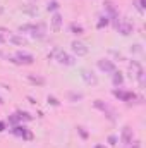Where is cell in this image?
Wrapping results in <instances>:
<instances>
[{
	"mask_svg": "<svg viewBox=\"0 0 146 148\" xmlns=\"http://www.w3.org/2000/svg\"><path fill=\"white\" fill-rule=\"evenodd\" d=\"M50 57H55L57 62H59V64H64V66H72L74 64L72 55H69L67 52H64V50H60V48H53V52L48 53V59H50Z\"/></svg>",
	"mask_w": 146,
	"mask_h": 148,
	"instance_id": "1",
	"label": "cell"
},
{
	"mask_svg": "<svg viewBox=\"0 0 146 148\" xmlns=\"http://www.w3.org/2000/svg\"><path fill=\"white\" fill-rule=\"evenodd\" d=\"M9 60L12 64H17V66H31L35 62V57L31 53H26V52H17L14 57H9Z\"/></svg>",
	"mask_w": 146,
	"mask_h": 148,
	"instance_id": "2",
	"label": "cell"
},
{
	"mask_svg": "<svg viewBox=\"0 0 146 148\" xmlns=\"http://www.w3.org/2000/svg\"><path fill=\"white\" fill-rule=\"evenodd\" d=\"M93 105H95V109H98V110L103 112V114H105V115L108 117L110 121H115V117H113V115H115V112L112 110L108 105H107V103L103 102V100H95V102H93Z\"/></svg>",
	"mask_w": 146,
	"mask_h": 148,
	"instance_id": "3",
	"label": "cell"
},
{
	"mask_svg": "<svg viewBox=\"0 0 146 148\" xmlns=\"http://www.w3.org/2000/svg\"><path fill=\"white\" fill-rule=\"evenodd\" d=\"M113 97L119 98L120 102H131V100H136V95L132 91H126V90H113Z\"/></svg>",
	"mask_w": 146,
	"mask_h": 148,
	"instance_id": "4",
	"label": "cell"
},
{
	"mask_svg": "<svg viewBox=\"0 0 146 148\" xmlns=\"http://www.w3.org/2000/svg\"><path fill=\"white\" fill-rule=\"evenodd\" d=\"M81 76H83V79H84L86 84H91V86H96V84H98V77L95 76L93 71H89V69H83V71H81Z\"/></svg>",
	"mask_w": 146,
	"mask_h": 148,
	"instance_id": "5",
	"label": "cell"
},
{
	"mask_svg": "<svg viewBox=\"0 0 146 148\" xmlns=\"http://www.w3.org/2000/svg\"><path fill=\"white\" fill-rule=\"evenodd\" d=\"M98 67H100V71H103V73H107V74L115 71V64L112 60H108V59H100L98 60Z\"/></svg>",
	"mask_w": 146,
	"mask_h": 148,
	"instance_id": "6",
	"label": "cell"
},
{
	"mask_svg": "<svg viewBox=\"0 0 146 148\" xmlns=\"http://www.w3.org/2000/svg\"><path fill=\"white\" fill-rule=\"evenodd\" d=\"M72 52L77 55V57H84L86 53H88V47L84 45V43H81V41H72Z\"/></svg>",
	"mask_w": 146,
	"mask_h": 148,
	"instance_id": "7",
	"label": "cell"
},
{
	"mask_svg": "<svg viewBox=\"0 0 146 148\" xmlns=\"http://www.w3.org/2000/svg\"><path fill=\"white\" fill-rule=\"evenodd\" d=\"M115 28H117V31H119L120 35H124V36H127V35L132 33V24H129V23H126V21H119V24H117Z\"/></svg>",
	"mask_w": 146,
	"mask_h": 148,
	"instance_id": "8",
	"label": "cell"
},
{
	"mask_svg": "<svg viewBox=\"0 0 146 148\" xmlns=\"http://www.w3.org/2000/svg\"><path fill=\"white\" fill-rule=\"evenodd\" d=\"M120 141H122L124 145H131V143H132V129H131V127H124V129H122Z\"/></svg>",
	"mask_w": 146,
	"mask_h": 148,
	"instance_id": "9",
	"label": "cell"
},
{
	"mask_svg": "<svg viewBox=\"0 0 146 148\" xmlns=\"http://www.w3.org/2000/svg\"><path fill=\"white\" fill-rule=\"evenodd\" d=\"M9 41L14 43V45H19V47H26L28 45V40L24 36H21V35H12V36L9 38Z\"/></svg>",
	"mask_w": 146,
	"mask_h": 148,
	"instance_id": "10",
	"label": "cell"
},
{
	"mask_svg": "<svg viewBox=\"0 0 146 148\" xmlns=\"http://www.w3.org/2000/svg\"><path fill=\"white\" fill-rule=\"evenodd\" d=\"M60 26H62V16L59 12H55L53 17H52V28H53V31H59Z\"/></svg>",
	"mask_w": 146,
	"mask_h": 148,
	"instance_id": "11",
	"label": "cell"
},
{
	"mask_svg": "<svg viewBox=\"0 0 146 148\" xmlns=\"http://www.w3.org/2000/svg\"><path fill=\"white\" fill-rule=\"evenodd\" d=\"M69 29H71V33H72V35H76V36H81V35L84 33V28H83L81 24H77V23H71Z\"/></svg>",
	"mask_w": 146,
	"mask_h": 148,
	"instance_id": "12",
	"label": "cell"
},
{
	"mask_svg": "<svg viewBox=\"0 0 146 148\" xmlns=\"http://www.w3.org/2000/svg\"><path fill=\"white\" fill-rule=\"evenodd\" d=\"M28 79H29V83L38 84V86H43V84L46 83L45 77H41V76H35V74H28Z\"/></svg>",
	"mask_w": 146,
	"mask_h": 148,
	"instance_id": "13",
	"label": "cell"
},
{
	"mask_svg": "<svg viewBox=\"0 0 146 148\" xmlns=\"http://www.w3.org/2000/svg\"><path fill=\"white\" fill-rule=\"evenodd\" d=\"M112 81H113V84H115V86H120V84L124 83V76H122V73L113 71V73H112Z\"/></svg>",
	"mask_w": 146,
	"mask_h": 148,
	"instance_id": "14",
	"label": "cell"
},
{
	"mask_svg": "<svg viewBox=\"0 0 146 148\" xmlns=\"http://www.w3.org/2000/svg\"><path fill=\"white\" fill-rule=\"evenodd\" d=\"M67 98H69V102H79V100H83L84 97H83V93H76V91H69V93H67Z\"/></svg>",
	"mask_w": 146,
	"mask_h": 148,
	"instance_id": "15",
	"label": "cell"
},
{
	"mask_svg": "<svg viewBox=\"0 0 146 148\" xmlns=\"http://www.w3.org/2000/svg\"><path fill=\"white\" fill-rule=\"evenodd\" d=\"M110 24V17L108 16H102V17H100V21H98V24H96V26H98V28H100V29H102V28H103V26H108Z\"/></svg>",
	"mask_w": 146,
	"mask_h": 148,
	"instance_id": "16",
	"label": "cell"
},
{
	"mask_svg": "<svg viewBox=\"0 0 146 148\" xmlns=\"http://www.w3.org/2000/svg\"><path fill=\"white\" fill-rule=\"evenodd\" d=\"M33 29H35V24H23V26H19L21 33H33Z\"/></svg>",
	"mask_w": 146,
	"mask_h": 148,
	"instance_id": "17",
	"label": "cell"
},
{
	"mask_svg": "<svg viewBox=\"0 0 146 148\" xmlns=\"http://www.w3.org/2000/svg\"><path fill=\"white\" fill-rule=\"evenodd\" d=\"M17 117H19V121H31V119H33V117H31V114H28V112H23V110L17 112Z\"/></svg>",
	"mask_w": 146,
	"mask_h": 148,
	"instance_id": "18",
	"label": "cell"
},
{
	"mask_svg": "<svg viewBox=\"0 0 146 148\" xmlns=\"http://www.w3.org/2000/svg\"><path fill=\"white\" fill-rule=\"evenodd\" d=\"M59 7H60V5H59V2H55V0H52V2L48 3V7H46V10H48V12H53V10H59Z\"/></svg>",
	"mask_w": 146,
	"mask_h": 148,
	"instance_id": "19",
	"label": "cell"
},
{
	"mask_svg": "<svg viewBox=\"0 0 146 148\" xmlns=\"http://www.w3.org/2000/svg\"><path fill=\"white\" fill-rule=\"evenodd\" d=\"M46 100H48V103H50V105H53V107H59V105H60V102H59L55 97H48Z\"/></svg>",
	"mask_w": 146,
	"mask_h": 148,
	"instance_id": "20",
	"label": "cell"
},
{
	"mask_svg": "<svg viewBox=\"0 0 146 148\" xmlns=\"http://www.w3.org/2000/svg\"><path fill=\"white\" fill-rule=\"evenodd\" d=\"M9 122H10L12 126H17V122H19V117H17V114L10 115V117H9Z\"/></svg>",
	"mask_w": 146,
	"mask_h": 148,
	"instance_id": "21",
	"label": "cell"
},
{
	"mask_svg": "<svg viewBox=\"0 0 146 148\" xmlns=\"http://www.w3.org/2000/svg\"><path fill=\"white\" fill-rule=\"evenodd\" d=\"M117 141H119V138H117V136H113V134L108 136V145H110V147H115V145H117Z\"/></svg>",
	"mask_w": 146,
	"mask_h": 148,
	"instance_id": "22",
	"label": "cell"
},
{
	"mask_svg": "<svg viewBox=\"0 0 146 148\" xmlns=\"http://www.w3.org/2000/svg\"><path fill=\"white\" fill-rule=\"evenodd\" d=\"M77 133L81 134V138H83V140H88V133L84 131V127H81V126H79V127H77Z\"/></svg>",
	"mask_w": 146,
	"mask_h": 148,
	"instance_id": "23",
	"label": "cell"
},
{
	"mask_svg": "<svg viewBox=\"0 0 146 148\" xmlns=\"http://www.w3.org/2000/svg\"><path fill=\"white\" fill-rule=\"evenodd\" d=\"M3 129H5V122H2V121H0V133H2Z\"/></svg>",
	"mask_w": 146,
	"mask_h": 148,
	"instance_id": "24",
	"label": "cell"
},
{
	"mask_svg": "<svg viewBox=\"0 0 146 148\" xmlns=\"http://www.w3.org/2000/svg\"><path fill=\"white\" fill-rule=\"evenodd\" d=\"M5 41H7V40H5V36H2V35H0V45H2V43H5Z\"/></svg>",
	"mask_w": 146,
	"mask_h": 148,
	"instance_id": "25",
	"label": "cell"
},
{
	"mask_svg": "<svg viewBox=\"0 0 146 148\" xmlns=\"http://www.w3.org/2000/svg\"><path fill=\"white\" fill-rule=\"evenodd\" d=\"M95 148H107V147H103V145H95Z\"/></svg>",
	"mask_w": 146,
	"mask_h": 148,
	"instance_id": "26",
	"label": "cell"
},
{
	"mask_svg": "<svg viewBox=\"0 0 146 148\" xmlns=\"http://www.w3.org/2000/svg\"><path fill=\"white\" fill-rule=\"evenodd\" d=\"M0 14H3V7H0Z\"/></svg>",
	"mask_w": 146,
	"mask_h": 148,
	"instance_id": "27",
	"label": "cell"
},
{
	"mask_svg": "<svg viewBox=\"0 0 146 148\" xmlns=\"http://www.w3.org/2000/svg\"><path fill=\"white\" fill-rule=\"evenodd\" d=\"M0 103H3V98H2V97H0Z\"/></svg>",
	"mask_w": 146,
	"mask_h": 148,
	"instance_id": "28",
	"label": "cell"
},
{
	"mask_svg": "<svg viewBox=\"0 0 146 148\" xmlns=\"http://www.w3.org/2000/svg\"><path fill=\"white\" fill-rule=\"evenodd\" d=\"M0 57H3V53H2V50H0Z\"/></svg>",
	"mask_w": 146,
	"mask_h": 148,
	"instance_id": "29",
	"label": "cell"
}]
</instances>
